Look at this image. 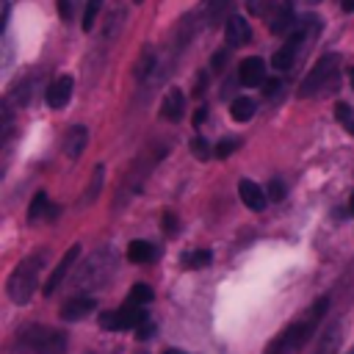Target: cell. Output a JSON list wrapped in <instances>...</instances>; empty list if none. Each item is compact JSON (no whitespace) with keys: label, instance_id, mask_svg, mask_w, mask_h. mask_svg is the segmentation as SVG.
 Returning a JSON list of instances; mask_svg holds the SVG:
<instances>
[{"label":"cell","instance_id":"1","mask_svg":"<svg viewBox=\"0 0 354 354\" xmlns=\"http://www.w3.org/2000/svg\"><path fill=\"white\" fill-rule=\"evenodd\" d=\"M326 307H329V299H326V296H321L313 307H307V310H304V315H299L290 326H285V329H282V332L268 343L266 354H299V351L307 346V340L313 337V332H315L318 321L324 318Z\"/></svg>","mask_w":354,"mask_h":354},{"label":"cell","instance_id":"2","mask_svg":"<svg viewBox=\"0 0 354 354\" xmlns=\"http://www.w3.org/2000/svg\"><path fill=\"white\" fill-rule=\"evenodd\" d=\"M44 260H47V252H36V254L25 257V260L11 271L8 288H6L11 301L25 304V301L33 296V290H36V285H39V274H41Z\"/></svg>","mask_w":354,"mask_h":354},{"label":"cell","instance_id":"3","mask_svg":"<svg viewBox=\"0 0 354 354\" xmlns=\"http://www.w3.org/2000/svg\"><path fill=\"white\" fill-rule=\"evenodd\" d=\"M337 55H324L313 69H310V75L301 80V91H299V97H321V94H326L329 88L335 91V86H337V75H340V66H337Z\"/></svg>","mask_w":354,"mask_h":354},{"label":"cell","instance_id":"4","mask_svg":"<svg viewBox=\"0 0 354 354\" xmlns=\"http://www.w3.org/2000/svg\"><path fill=\"white\" fill-rule=\"evenodd\" d=\"M19 343L33 354H66V335L53 326H28L19 332Z\"/></svg>","mask_w":354,"mask_h":354},{"label":"cell","instance_id":"5","mask_svg":"<svg viewBox=\"0 0 354 354\" xmlns=\"http://www.w3.org/2000/svg\"><path fill=\"white\" fill-rule=\"evenodd\" d=\"M149 321V313L144 307H133V304H124L119 310H111V313H102L100 315V324L102 329H113V332H122V329H141V324Z\"/></svg>","mask_w":354,"mask_h":354},{"label":"cell","instance_id":"6","mask_svg":"<svg viewBox=\"0 0 354 354\" xmlns=\"http://www.w3.org/2000/svg\"><path fill=\"white\" fill-rule=\"evenodd\" d=\"M113 271V252H97V254H91V260L83 266V271L77 274V285L80 288H94V285H100L108 274Z\"/></svg>","mask_w":354,"mask_h":354},{"label":"cell","instance_id":"7","mask_svg":"<svg viewBox=\"0 0 354 354\" xmlns=\"http://www.w3.org/2000/svg\"><path fill=\"white\" fill-rule=\"evenodd\" d=\"M238 80L243 86H260L266 80V61L263 58H243L238 64Z\"/></svg>","mask_w":354,"mask_h":354},{"label":"cell","instance_id":"8","mask_svg":"<svg viewBox=\"0 0 354 354\" xmlns=\"http://www.w3.org/2000/svg\"><path fill=\"white\" fill-rule=\"evenodd\" d=\"M72 88H75V80L69 75H61L50 83L47 88V105L50 108H64L69 100H72Z\"/></svg>","mask_w":354,"mask_h":354},{"label":"cell","instance_id":"9","mask_svg":"<svg viewBox=\"0 0 354 354\" xmlns=\"http://www.w3.org/2000/svg\"><path fill=\"white\" fill-rule=\"evenodd\" d=\"M86 144H88V127L75 124V127H69L66 136H64V155H66L69 160H77V158L83 155Z\"/></svg>","mask_w":354,"mask_h":354},{"label":"cell","instance_id":"10","mask_svg":"<svg viewBox=\"0 0 354 354\" xmlns=\"http://www.w3.org/2000/svg\"><path fill=\"white\" fill-rule=\"evenodd\" d=\"M224 39H227L230 47H241V44H246V41L252 39V28H249V22H246L243 17H238V14H232V17L227 19V25H224Z\"/></svg>","mask_w":354,"mask_h":354},{"label":"cell","instance_id":"11","mask_svg":"<svg viewBox=\"0 0 354 354\" xmlns=\"http://www.w3.org/2000/svg\"><path fill=\"white\" fill-rule=\"evenodd\" d=\"M238 196H241V202L249 207V210H263L266 207V202H268V194L257 185V183H252V180H241L238 183Z\"/></svg>","mask_w":354,"mask_h":354},{"label":"cell","instance_id":"12","mask_svg":"<svg viewBox=\"0 0 354 354\" xmlns=\"http://www.w3.org/2000/svg\"><path fill=\"white\" fill-rule=\"evenodd\" d=\"M183 111H185V97L180 88H169L163 102H160V116L169 119V122H180L183 119Z\"/></svg>","mask_w":354,"mask_h":354},{"label":"cell","instance_id":"13","mask_svg":"<svg viewBox=\"0 0 354 354\" xmlns=\"http://www.w3.org/2000/svg\"><path fill=\"white\" fill-rule=\"evenodd\" d=\"M77 254H80V246H72V249L61 257V263L53 268V274H50V279H47V285H44V293H53V290L64 282V277L69 274V268H72V263L77 260Z\"/></svg>","mask_w":354,"mask_h":354},{"label":"cell","instance_id":"14","mask_svg":"<svg viewBox=\"0 0 354 354\" xmlns=\"http://www.w3.org/2000/svg\"><path fill=\"white\" fill-rule=\"evenodd\" d=\"M94 307H97V301H94L91 296H75V299H69V301L61 307V318H66V321H77V318L88 315Z\"/></svg>","mask_w":354,"mask_h":354},{"label":"cell","instance_id":"15","mask_svg":"<svg viewBox=\"0 0 354 354\" xmlns=\"http://www.w3.org/2000/svg\"><path fill=\"white\" fill-rule=\"evenodd\" d=\"M58 210L50 205V199H47V194L44 191H39L36 196H33V202H30V207H28V221H39V218H53Z\"/></svg>","mask_w":354,"mask_h":354},{"label":"cell","instance_id":"16","mask_svg":"<svg viewBox=\"0 0 354 354\" xmlns=\"http://www.w3.org/2000/svg\"><path fill=\"white\" fill-rule=\"evenodd\" d=\"M285 30H293V6L288 0L279 3V8L271 17V33H285Z\"/></svg>","mask_w":354,"mask_h":354},{"label":"cell","instance_id":"17","mask_svg":"<svg viewBox=\"0 0 354 354\" xmlns=\"http://www.w3.org/2000/svg\"><path fill=\"white\" fill-rule=\"evenodd\" d=\"M127 257H130L133 263H152V260L158 257V249H155L149 241H133V243L127 246Z\"/></svg>","mask_w":354,"mask_h":354},{"label":"cell","instance_id":"18","mask_svg":"<svg viewBox=\"0 0 354 354\" xmlns=\"http://www.w3.org/2000/svg\"><path fill=\"white\" fill-rule=\"evenodd\" d=\"M230 113L235 122H249L254 116V100L252 97H235L230 105Z\"/></svg>","mask_w":354,"mask_h":354},{"label":"cell","instance_id":"19","mask_svg":"<svg viewBox=\"0 0 354 354\" xmlns=\"http://www.w3.org/2000/svg\"><path fill=\"white\" fill-rule=\"evenodd\" d=\"M296 58H299V50H296V47H290V44H285L282 50H277V53H274L271 66H274L277 72H285V69H290V66L296 64Z\"/></svg>","mask_w":354,"mask_h":354},{"label":"cell","instance_id":"20","mask_svg":"<svg viewBox=\"0 0 354 354\" xmlns=\"http://www.w3.org/2000/svg\"><path fill=\"white\" fill-rule=\"evenodd\" d=\"M152 299H155V293H152V288L144 285V282L133 285L130 293H127V304H133V307H144V310H147V304H149Z\"/></svg>","mask_w":354,"mask_h":354},{"label":"cell","instance_id":"21","mask_svg":"<svg viewBox=\"0 0 354 354\" xmlns=\"http://www.w3.org/2000/svg\"><path fill=\"white\" fill-rule=\"evenodd\" d=\"M100 8H102V0H88V3H86V8H83V30H86V33L94 30Z\"/></svg>","mask_w":354,"mask_h":354},{"label":"cell","instance_id":"22","mask_svg":"<svg viewBox=\"0 0 354 354\" xmlns=\"http://www.w3.org/2000/svg\"><path fill=\"white\" fill-rule=\"evenodd\" d=\"M335 116H337V122L354 136V111H351L346 102H337V105H335Z\"/></svg>","mask_w":354,"mask_h":354},{"label":"cell","instance_id":"23","mask_svg":"<svg viewBox=\"0 0 354 354\" xmlns=\"http://www.w3.org/2000/svg\"><path fill=\"white\" fill-rule=\"evenodd\" d=\"M152 66H155V53H152V50L147 47V50L141 53V58H138V64H136V69H133V75H136V77L141 80V77H144V75H147V72H149Z\"/></svg>","mask_w":354,"mask_h":354},{"label":"cell","instance_id":"24","mask_svg":"<svg viewBox=\"0 0 354 354\" xmlns=\"http://www.w3.org/2000/svg\"><path fill=\"white\" fill-rule=\"evenodd\" d=\"M207 263H210V252L207 249H194V252L185 254V266L188 268H205Z\"/></svg>","mask_w":354,"mask_h":354},{"label":"cell","instance_id":"25","mask_svg":"<svg viewBox=\"0 0 354 354\" xmlns=\"http://www.w3.org/2000/svg\"><path fill=\"white\" fill-rule=\"evenodd\" d=\"M238 147H241V141H238V138H221V141L216 144L213 155H216V158H230V155H232Z\"/></svg>","mask_w":354,"mask_h":354},{"label":"cell","instance_id":"26","mask_svg":"<svg viewBox=\"0 0 354 354\" xmlns=\"http://www.w3.org/2000/svg\"><path fill=\"white\" fill-rule=\"evenodd\" d=\"M191 152H194L196 160H207V158H210V144H207L202 136H196V138L191 141Z\"/></svg>","mask_w":354,"mask_h":354},{"label":"cell","instance_id":"27","mask_svg":"<svg viewBox=\"0 0 354 354\" xmlns=\"http://www.w3.org/2000/svg\"><path fill=\"white\" fill-rule=\"evenodd\" d=\"M55 6H58V17L64 22H72V17L77 11V0H55Z\"/></svg>","mask_w":354,"mask_h":354},{"label":"cell","instance_id":"28","mask_svg":"<svg viewBox=\"0 0 354 354\" xmlns=\"http://www.w3.org/2000/svg\"><path fill=\"white\" fill-rule=\"evenodd\" d=\"M268 199H274V202H282L285 199V185H282V180H271L268 183Z\"/></svg>","mask_w":354,"mask_h":354},{"label":"cell","instance_id":"29","mask_svg":"<svg viewBox=\"0 0 354 354\" xmlns=\"http://www.w3.org/2000/svg\"><path fill=\"white\" fill-rule=\"evenodd\" d=\"M100 185H102V166H97V169H94V180H91V191L86 194V202H91V199L97 196Z\"/></svg>","mask_w":354,"mask_h":354},{"label":"cell","instance_id":"30","mask_svg":"<svg viewBox=\"0 0 354 354\" xmlns=\"http://www.w3.org/2000/svg\"><path fill=\"white\" fill-rule=\"evenodd\" d=\"M205 119H207V108H205V105H199V108L194 111L191 122H194V127H199V124H205Z\"/></svg>","mask_w":354,"mask_h":354},{"label":"cell","instance_id":"31","mask_svg":"<svg viewBox=\"0 0 354 354\" xmlns=\"http://www.w3.org/2000/svg\"><path fill=\"white\" fill-rule=\"evenodd\" d=\"M224 64H227V53H224V50H218V53L213 55V69H216V72H221V69H224Z\"/></svg>","mask_w":354,"mask_h":354},{"label":"cell","instance_id":"32","mask_svg":"<svg viewBox=\"0 0 354 354\" xmlns=\"http://www.w3.org/2000/svg\"><path fill=\"white\" fill-rule=\"evenodd\" d=\"M277 88H279V80H266L263 94H266V97H274V94H277Z\"/></svg>","mask_w":354,"mask_h":354},{"label":"cell","instance_id":"33","mask_svg":"<svg viewBox=\"0 0 354 354\" xmlns=\"http://www.w3.org/2000/svg\"><path fill=\"white\" fill-rule=\"evenodd\" d=\"M263 3L268 6L271 0H249V11H252V14H263Z\"/></svg>","mask_w":354,"mask_h":354},{"label":"cell","instance_id":"34","mask_svg":"<svg viewBox=\"0 0 354 354\" xmlns=\"http://www.w3.org/2000/svg\"><path fill=\"white\" fill-rule=\"evenodd\" d=\"M163 230H166V232H171V230H174V216H171V213H166V216H163Z\"/></svg>","mask_w":354,"mask_h":354},{"label":"cell","instance_id":"35","mask_svg":"<svg viewBox=\"0 0 354 354\" xmlns=\"http://www.w3.org/2000/svg\"><path fill=\"white\" fill-rule=\"evenodd\" d=\"M6 22H8V0H3V28H6Z\"/></svg>","mask_w":354,"mask_h":354},{"label":"cell","instance_id":"36","mask_svg":"<svg viewBox=\"0 0 354 354\" xmlns=\"http://www.w3.org/2000/svg\"><path fill=\"white\" fill-rule=\"evenodd\" d=\"M343 11H354V0H343Z\"/></svg>","mask_w":354,"mask_h":354},{"label":"cell","instance_id":"37","mask_svg":"<svg viewBox=\"0 0 354 354\" xmlns=\"http://www.w3.org/2000/svg\"><path fill=\"white\" fill-rule=\"evenodd\" d=\"M348 213H351V216H354V194H351V196H348Z\"/></svg>","mask_w":354,"mask_h":354},{"label":"cell","instance_id":"38","mask_svg":"<svg viewBox=\"0 0 354 354\" xmlns=\"http://www.w3.org/2000/svg\"><path fill=\"white\" fill-rule=\"evenodd\" d=\"M163 354H185V351H180V348H166Z\"/></svg>","mask_w":354,"mask_h":354},{"label":"cell","instance_id":"39","mask_svg":"<svg viewBox=\"0 0 354 354\" xmlns=\"http://www.w3.org/2000/svg\"><path fill=\"white\" fill-rule=\"evenodd\" d=\"M348 80H351V88H354V66H351V72H348Z\"/></svg>","mask_w":354,"mask_h":354},{"label":"cell","instance_id":"40","mask_svg":"<svg viewBox=\"0 0 354 354\" xmlns=\"http://www.w3.org/2000/svg\"><path fill=\"white\" fill-rule=\"evenodd\" d=\"M307 3H321V0H307Z\"/></svg>","mask_w":354,"mask_h":354},{"label":"cell","instance_id":"41","mask_svg":"<svg viewBox=\"0 0 354 354\" xmlns=\"http://www.w3.org/2000/svg\"><path fill=\"white\" fill-rule=\"evenodd\" d=\"M133 3H144V0H133Z\"/></svg>","mask_w":354,"mask_h":354},{"label":"cell","instance_id":"42","mask_svg":"<svg viewBox=\"0 0 354 354\" xmlns=\"http://www.w3.org/2000/svg\"><path fill=\"white\" fill-rule=\"evenodd\" d=\"M348 354H354V348H351V351H348Z\"/></svg>","mask_w":354,"mask_h":354}]
</instances>
